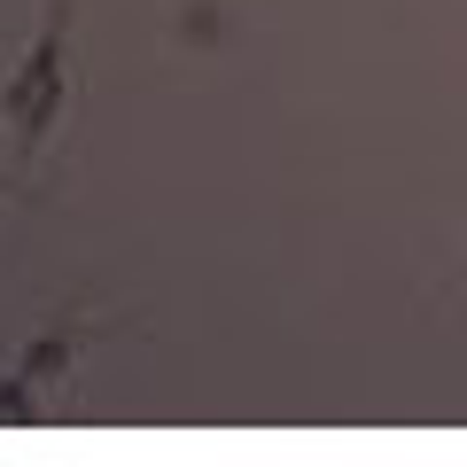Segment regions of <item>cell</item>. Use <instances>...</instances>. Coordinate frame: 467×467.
<instances>
[{"mask_svg":"<svg viewBox=\"0 0 467 467\" xmlns=\"http://www.w3.org/2000/svg\"><path fill=\"white\" fill-rule=\"evenodd\" d=\"M63 39H70V0H47V24H39L32 55L16 63V78H8V94H0L8 140H16L24 156L47 149L55 117H63Z\"/></svg>","mask_w":467,"mask_h":467,"instance_id":"1","label":"cell"},{"mask_svg":"<svg viewBox=\"0 0 467 467\" xmlns=\"http://www.w3.org/2000/svg\"><path fill=\"white\" fill-rule=\"evenodd\" d=\"M0 195H8V180H0Z\"/></svg>","mask_w":467,"mask_h":467,"instance_id":"2","label":"cell"}]
</instances>
